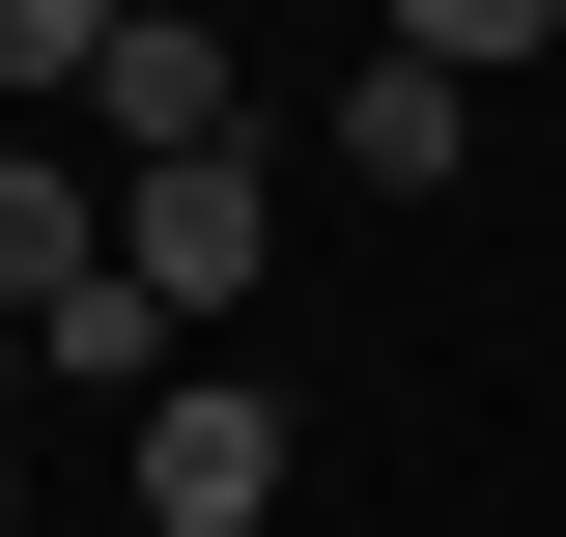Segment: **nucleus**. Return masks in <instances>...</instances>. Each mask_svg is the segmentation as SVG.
I'll return each instance as SVG.
<instances>
[{
    "label": "nucleus",
    "instance_id": "f257e3e1",
    "mask_svg": "<svg viewBox=\"0 0 566 537\" xmlns=\"http://www.w3.org/2000/svg\"><path fill=\"white\" fill-rule=\"evenodd\" d=\"M114 481H142V537H255L283 509V397L255 368H170V397L114 424Z\"/></svg>",
    "mask_w": 566,
    "mask_h": 537
},
{
    "label": "nucleus",
    "instance_id": "20e7f679",
    "mask_svg": "<svg viewBox=\"0 0 566 537\" xmlns=\"http://www.w3.org/2000/svg\"><path fill=\"white\" fill-rule=\"evenodd\" d=\"M114 283V199H85V141H0V339H57Z\"/></svg>",
    "mask_w": 566,
    "mask_h": 537
},
{
    "label": "nucleus",
    "instance_id": "423d86ee",
    "mask_svg": "<svg viewBox=\"0 0 566 537\" xmlns=\"http://www.w3.org/2000/svg\"><path fill=\"white\" fill-rule=\"evenodd\" d=\"M0 424H29V339H0Z\"/></svg>",
    "mask_w": 566,
    "mask_h": 537
},
{
    "label": "nucleus",
    "instance_id": "f03ea898",
    "mask_svg": "<svg viewBox=\"0 0 566 537\" xmlns=\"http://www.w3.org/2000/svg\"><path fill=\"white\" fill-rule=\"evenodd\" d=\"M114 255H142V312H255L283 170H255V141H227V170H114Z\"/></svg>",
    "mask_w": 566,
    "mask_h": 537
},
{
    "label": "nucleus",
    "instance_id": "39448f33",
    "mask_svg": "<svg viewBox=\"0 0 566 537\" xmlns=\"http://www.w3.org/2000/svg\"><path fill=\"white\" fill-rule=\"evenodd\" d=\"M453 141H482L453 57H368V85H340V170H368V199H453Z\"/></svg>",
    "mask_w": 566,
    "mask_h": 537
},
{
    "label": "nucleus",
    "instance_id": "7ed1b4c3",
    "mask_svg": "<svg viewBox=\"0 0 566 537\" xmlns=\"http://www.w3.org/2000/svg\"><path fill=\"white\" fill-rule=\"evenodd\" d=\"M85 141H114V170H227V141H255V85H227V29H170V0H114V57H85Z\"/></svg>",
    "mask_w": 566,
    "mask_h": 537
},
{
    "label": "nucleus",
    "instance_id": "0eeeda50",
    "mask_svg": "<svg viewBox=\"0 0 566 537\" xmlns=\"http://www.w3.org/2000/svg\"><path fill=\"white\" fill-rule=\"evenodd\" d=\"M0 537H29V453H0Z\"/></svg>",
    "mask_w": 566,
    "mask_h": 537
}]
</instances>
